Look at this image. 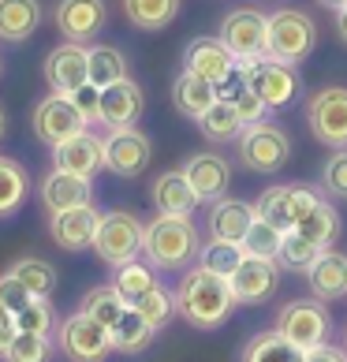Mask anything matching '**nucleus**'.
Returning <instances> with one entry per match:
<instances>
[{"instance_id": "49", "label": "nucleus", "mask_w": 347, "mask_h": 362, "mask_svg": "<svg viewBox=\"0 0 347 362\" xmlns=\"http://www.w3.org/2000/svg\"><path fill=\"white\" fill-rule=\"evenodd\" d=\"M336 34L347 42V8H340V11H336Z\"/></svg>"}, {"instance_id": "26", "label": "nucleus", "mask_w": 347, "mask_h": 362, "mask_svg": "<svg viewBox=\"0 0 347 362\" xmlns=\"http://www.w3.org/2000/svg\"><path fill=\"white\" fill-rule=\"evenodd\" d=\"M37 23H42V0H0V42H26Z\"/></svg>"}, {"instance_id": "43", "label": "nucleus", "mask_w": 347, "mask_h": 362, "mask_svg": "<svg viewBox=\"0 0 347 362\" xmlns=\"http://www.w3.org/2000/svg\"><path fill=\"white\" fill-rule=\"evenodd\" d=\"M131 310H139L146 321H150V325L157 329V332H161L165 325H168V321L172 317H176V295H172L168 288H161V284H157L150 295H146V299L139 303V306H131Z\"/></svg>"}, {"instance_id": "10", "label": "nucleus", "mask_w": 347, "mask_h": 362, "mask_svg": "<svg viewBox=\"0 0 347 362\" xmlns=\"http://www.w3.org/2000/svg\"><path fill=\"white\" fill-rule=\"evenodd\" d=\"M30 127H34V135L42 139L49 150L60 146V142H68V139H75V135H83V131H90V124L78 116V109L71 105L68 93H49V98L37 101L34 112H30Z\"/></svg>"}, {"instance_id": "20", "label": "nucleus", "mask_w": 347, "mask_h": 362, "mask_svg": "<svg viewBox=\"0 0 347 362\" xmlns=\"http://www.w3.org/2000/svg\"><path fill=\"white\" fill-rule=\"evenodd\" d=\"M52 168L71 172V176H83V180H93L105 168V139H98L93 131H83V135L52 146Z\"/></svg>"}, {"instance_id": "38", "label": "nucleus", "mask_w": 347, "mask_h": 362, "mask_svg": "<svg viewBox=\"0 0 347 362\" xmlns=\"http://www.w3.org/2000/svg\"><path fill=\"white\" fill-rule=\"evenodd\" d=\"M198 131H202L209 142H235L243 135V119H239V112L228 101H217L202 119H198Z\"/></svg>"}, {"instance_id": "23", "label": "nucleus", "mask_w": 347, "mask_h": 362, "mask_svg": "<svg viewBox=\"0 0 347 362\" xmlns=\"http://www.w3.org/2000/svg\"><path fill=\"white\" fill-rule=\"evenodd\" d=\"M150 202L157 213H168V217H191L194 206H198V194L194 187L187 183V176L180 168L161 172L153 183H150Z\"/></svg>"}, {"instance_id": "25", "label": "nucleus", "mask_w": 347, "mask_h": 362, "mask_svg": "<svg viewBox=\"0 0 347 362\" xmlns=\"http://www.w3.org/2000/svg\"><path fill=\"white\" fill-rule=\"evenodd\" d=\"M217 86L206 83V78H198L191 71H180L176 75V83H172V105H176V112L187 116V119H202L213 105H217Z\"/></svg>"}, {"instance_id": "27", "label": "nucleus", "mask_w": 347, "mask_h": 362, "mask_svg": "<svg viewBox=\"0 0 347 362\" xmlns=\"http://www.w3.org/2000/svg\"><path fill=\"white\" fill-rule=\"evenodd\" d=\"M239 362H306V351L295 347L291 340H284L276 329H265V332L247 340Z\"/></svg>"}, {"instance_id": "46", "label": "nucleus", "mask_w": 347, "mask_h": 362, "mask_svg": "<svg viewBox=\"0 0 347 362\" xmlns=\"http://www.w3.org/2000/svg\"><path fill=\"white\" fill-rule=\"evenodd\" d=\"M30 299H34V295L26 291L16 276H11V273H0V303H4L11 314H19V310H23V306L30 303Z\"/></svg>"}, {"instance_id": "52", "label": "nucleus", "mask_w": 347, "mask_h": 362, "mask_svg": "<svg viewBox=\"0 0 347 362\" xmlns=\"http://www.w3.org/2000/svg\"><path fill=\"white\" fill-rule=\"evenodd\" d=\"M343 347H347V332H343Z\"/></svg>"}, {"instance_id": "47", "label": "nucleus", "mask_w": 347, "mask_h": 362, "mask_svg": "<svg viewBox=\"0 0 347 362\" xmlns=\"http://www.w3.org/2000/svg\"><path fill=\"white\" fill-rule=\"evenodd\" d=\"M19 337V329H16V314L8 310L4 303H0V358H4V351L11 347V340Z\"/></svg>"}, {"instance_id": "44", "label": "nucleus", "mask_w": 347, "mask_h": 362, "mask_svg": "<svg viewBox=\"0 0 347 362\" xmlns=\"http://www.w3.org/2000/svg\"><path fill=\"white\" fill-rule=\"evenodd\" d=\"M322 191L336 202H347V150H332L322 165Z\"/></svg>"}, {"instance_id": "51", "label": "nucleus", "mask_w": 347, "mask_h": 362, "mask_svg": "<svg viewBox=\"0 0 347 362\" xmlns=\"http://www.w3.org/2000/svg\"><path fill=\"white\" fill-rule=\"evenodd\" d=\"M4 127H8V119H4V112H0V139H4Z\"/></svg>"}, {"instance_id": "5", "label": "nucleus", "mask_w": 347, "mask_h": 362, "mask_svg": "<svg viewBox=\"0 0 347 362\" xmlns=\"http://www.w3.org/2000/svg\"><path fill=\"white\" fill-rule=\"evenodd\" d=\"M235 150H239V160L243 168L258 172V176H273L288 165L291 157V139L288 131L273 124V119H261V124H250L243 127V135L235 139Z\"/></svg>"}, {"instance_id": "11", "label": "nucleus", "mask_w": 347, "mask_h": 362, "mask_svg": "<svg viewBox=\"0 0 347 362\" xmlns=\"http://www.w3.org/2000/svg\"><path fill=\"white\" fill-rule=\"evenodd\" d=\"M265 34H269V16L258 8H232L220 19V42L228 45L235 60L265 57Z\"/></svg>"}, {"instance_id": "30", "label": "nucleus", "mask_w": 347, "mask_h": 362, "mask_svg": "<svg viewBox=\"0 0 347 362\" xmlns=\"http://www.w3.org/2000/svg\"><path fill=\"white\" fill-rule=\"evenodd\" d=\"M153 337H157V329L139 310H131V306H127V314L119 317L116 329H112V347L119 355H142L146 347L153 344Z\"/></svg>"}, {"instance_id": "32", "label": "nucleus", "mask_w": 347, "mask_h": 362, "mask_svg": "<svg viewBox=\"0 0 347 362\" xmlns=\"http://www.w3.org/2000/svg\"><path fill=\"white\" fill-rule=\"evenodd\" d=\"M295 232H302L310 243H317L322 250H329L332 243H336V235H340V213H336V206L322 198V202H317V206L295 224Z\"/></svg>"}, {"instance_id": "33", "label": "nucleus", "mask_w": 347, "mask_h": 362, "mask_svg": "<svg viewBox=\"0 0 347 362\" xmlns=\"http://www.w3.org/2000/svg\"><path fill=\"white\" fill-rule=\"evenodd\" d=\"M26 191H30L26 168L19 165V160H11V157L0 153V217H11V213L23 209Z\"/></svg>"}, {"instance_id": "48", "label": "nucleus", "mask_w": 347, "mask_h": 362, "mask_svg": "<svg viewBox=\"0 0 347 362\" xmlns=\"http://www.w3.org/2000/svg\"><path fill=\"white\" fill-rule=\"evenodd\" d=\"M306 362H347V347L336 344H317L306 351Z\"/></svg>"}, {"instance_id": "36", "label": "nucleus", "mask_w": 347, "mask_h": 362, "mask_svg": "<svg viewBox=\"0 0 347 362\" xmlns=\"http://www.w3.org/2000/svg\"><path fill=\"white\" fill-rule=\"evenodd\" d=\"M119 78H131L124 52L116 45H90V83L98 90H105V86L119 83Z\"/></svg>"}, {"instance_id": "37", "label": "nucleus", "mask_w": 347, "mask_h": 362, "mask_svg": "<svg viewBox=\"0 0 347 362\" xmlns=\"http://www.w3.org/2000/svg\"><path fill=\"white\" fill-rule=\"evenodd\" d=\"M243 247L239 243H224V239H209V243H202V250H198V262L194 265H202L206 273L213 276H224V280H232V273L243 265Z\"/></svg>"}, {"instance_id": "21", "label": "nucleus", "mask_w": 347, "mask_h": 362, "mask_svg": "<svg viewBox=\"0 0 347 362\" xmlns=\"http://www.w3.org/2000/svg\"><path fill=\"white\" fill-rule=\"evenodd\" d=\"M42 194V206L45 213H64V209H78V206H93V180H83V176H71V172H60L52 168L49 176L37 187Z\"/></svg>"}, {"instance_id": "53", "label": "nucleus", "mask_w": 347, "mask_h": 362, "mask_svg": "<svg viewBox=\"0 0 347 362\" xmlns=\"http://www.w3.org/2000/svg\"><path fill=\"white\" fill-rule=\"evenodd\" d=\"M0 71H4V64H0Z\"/></svg>"}, {"instance_id": "8", "label": "nucleus", "mask_w": 347, "mask_h": 362, "mask_svg": "<svg viewBox=\"0 0 347 362\" xmlns=\"http://www.w3.org/2000/svg\"><path fill=\"white\" fill-rule=\"evenodd\" d=\"M57 347L68 362H109V355L116 351L112 347V332L98 325L90 314L75 310L57 325Z\"/></svg>"}, {"instance_id": "50", "label": "nucleus", "mask_w": 347, "mask_h": 362, "mask_svg": "<svg viewBox=\"0 0 347 362\" xmlns=\"http://www.w3.org/2000/svg\"><path fill=\"white\" fill-rule=\"evenodd\" d=\"M322 8H329V11H340V8H347V0H317Z\"/></svg>"}, {"instance_id": "35", "label": "nucleus", "mask_w": 347, "mask_h": 362, "mask_svg": "<svg viewBox=\"0 0 347 362\" xmlns=\"http://www.w3.org/2000/svg\"><path fill=\"white\" fill-rule=\"evenodd\" d=\"M8 273L16 276L34 299H52V291H57V269H52L45 258H19Z\"/></svg>"}, {"instance_id": "40", "label": "nucleus", "mask_w": 347, "mask_h": 362, "mask_svg": "<svg viewBox=\"0 0 347 362\" xmlns=\"http://www.w3.org/2000/svg\"><path fill=\"white\" fill-rule=\"evenodd\" d=\"M57 306L52 299H30L16 314V329L19 332H34V337H57Z\"/></svg>"}, {"instance_id": "14", "label": "nucleus", "mask_w": 347, "mask_h": 362, "mask_svg": "<svg viewBox=\"0 0 347 362\" xmlns=\"http://www.w3.org/2000/svg\"><path fill=\"white\" fill-rule=\"evenodd\" d=\"M45 83L52 93H75L78 86L90 83V45L60 42L45 57Z\"/></svg>"}, {"instance_id": "9", "label": "nucleus", "mask_w": 347, "mask_h": 362, "mask_svg": "<svg viewBox=\"0 0 347 362\" xmlns=\"http://www.w3.org/2000/svg\"><path fill=\"white\" fill-rule=\"evenodd\" d=\"M310 135L329 150H347V86H322L306 101Z\"/></svg>"}, {"instance_id": "34", "label": "nucleus", "mask_w": 347, "mask_h": 362, "mask_svg": "<svg viewBox=\"0 0 347 362\" xmlns=\"http://www.w3.org/2000/svg\"><path fill=\"white\" fill-rule=\"evenodd\" d=\"M258 221L280 228V232H291L295 221H291V183H276V187H265L254 202Z\"/></svg>"}, {"instance_id": "13", "label": "nucleus", "mask_w": 347, "mask_h": 362, "mask_svg": "<svg viewBox=\"0 0 347 362\" xmlns=\"http://www.w3.org/2000/svg\"><path fill=\"white\" fill-rule=\"evenodd\" d=\"M52 19H57V30L64 34V42L86 45L109 26V4L105 0H60Z\"/></svg>"}, {"instance_id": "12", "label": "nucleus", "mask_w": 347, "mask_h": 362, "mask_svg": "<svg viewBox=\"0 0 347 362\" xmlns=\"http://www.w3.org/2000/svg\"><path fill=\"white\" fill-rule=\"evenodd\" d=\"M150 157H153V142L139 127H124V131H109L105 135V168L119 180L142 176L150 168Z\"/></svg>"}, {"instance_id": "39", "label": "nucleus", "mask_w": 347, "mask_h": 362, "mask_svg": "<svg viewBox=\"0 0 347 362\" xmlns=\"http://www.w3.org/2000/svg\"><path fill=\"white\" fill-rule=\"evenodd\" d=\"M322 258V247L310 243L302 232H284V243H280V254H276V265L280 269H291V273H306L310 265Z\"/></svg>"}, {"instance_id": "4", "label": "nucleus", "mask_w": 347, "mask_h": 362, "mask_svg": "<svg viewBox=\"0 0 347 362\" xmlns=\"http://www.w3.org/2000/svg\"><path fill=\"white\" fill-rule=\"evenodd\" d=\"M235 71L247 78V86L269 105V109H288L299 98L302 78L295 71V64H280L269 57H250V60H235Z\"/></svg>"}, {"instance_id": "17", "label": "nucleus", "mask_w": 347, "mask_h": 362, "mask_svg": "<svg viewBox=\"0 0 347 362\" xmlns=\"http://www.w3.org/2000/svg\"><path fill=\"white\" fill-rule=\"evenodd\" d=\"M146 109V93L135 78H119V83L105 86L101 90V127L109 131H124V127H135L139 116Z\"/></svg>"}, {"instance_id": "31", "label": "nucleus", "mask_w": 347, "mask_h": 362, "mask_svg": "<svg viewBox=\"0 0 347 362\" xmlns=\"http://www.w3.org/2000/svg\"><path fill=\"white\" fill-rule=\"evenodd\" d=\"M78 310L83 314H90L98 325H105V329H116V321L127 314V303L119 299V291L112 288V284H98V288H90L86 295H83V303H78Z\"/></svg>"}, {"instance_id": "29", "label": "nucleus", "mask_w": 347, "mask_h": 362, "mask_svg": "<svg viewBox=\"0 0 347 362\" xmlns=\"http://www.w3.org/2000/svg\"><path fill=\"white\" fill-rule=\"evenodd\" d=\"M161 280H157V269L150 262H127L119 265V269H112V288L119 291V299H124L127 306H139L146 295H150Z\"/></svg>"}, {"instance_id": "42", "label": "nucleus", "mask_w": 347, "mask_h": 362, "mask_svg": "<svg viewBox=\"0 0 347 362\" xmlns=\"http://www.w3.org/2000/svg\"><path fill=\"white\" fill-rule=\"evenodd\" d=\"M52 351H57V344L52 337H34V332H19L11 347L4 351V362H49Z\"/></svg>"}, {"instance_id": "18", "label": "nucleus", "mask_w": 347, "mask_h": 362, "mask_svg": "<svg viewBox=\"0 0 347 362\" xmlns=\"http://www.w3.org/2000/svg\"><path fill=\"white\" fill-rule=\"evenodd\" d=\"M183 71L220 86L224 78L235 71V57L228 52V45H224L220 37H194V42H187V49H183Z\"/></svg>"}, {"instance_id": "28", "label": "nucleus", "mask_w": 347, "mask_h": 362, "mask_svg": "<svg viewBox=\"0 0 347 362\" xmlns=\"http://www.w3.org/2000/svg\"><path fill=\"white\" fill-rule=\"evenodd\" d=\"M119 8H124L127 23L139 30H165L176 23L183 0H119Z\"/></svg>"}, {"instance_id": "7", "label": "nucleus", "mask_w": 347, "mask_h": 362, "mask_svg": "<svg viewBox=\"0 0 347 362\" xmlns=\"http://www.w3.org/2000/svg\"><path fill=\"white\" fill-rule=\"evenodd\" d=\"M284 340H291L295 347H302V351H310V347L317 344H329L332 337V314L329 306L322 299H291L280 306L276 314V325H273Z\"/></svg>"}, {"instance_id": "15", "label": "nucleus", "mask_w": 347, "mask_h": 362, "mask_svg": "<svg viewBox=\"0 0 347 362\" xmlns=\"http://www.w3.org/2000/svg\"><path fill=\"white\" fill-rule=\"evenodd\" d=\"M232 295L239 306H261L269 303L280 288V265L265 258H243V265L232 273Z\"/></svg>"}, {"instance_id": "41", "label": "nucleus", "mask_w": 347, "mask_h": 362, "mask_svg": "<svg viewBox=\"0 0 347 362\" xmlns=\"http://www.w3.org/2000/svg\"><path fill=\"white\" fill-rule=\"evenodd\" d=\"M280 243H284V232L273 224H265V221H254L250 224V232L243 235V254L247 258H265V262H276V254H280Z\"/></svg>"}, {"instance_id": "1", "label": "nucleus", "mask_w": 347, "mask_h": 362, "mask_svg": "<svg viewBox=\"0 0 347 362\" xmlns=\"http://www.w3.org/2000/svg\"><path fill=\"white\" fill-rule=\"evenodd\" d=\"M172 295H176V314L191 329H202V332L220 329L239 306L228 280L206 273L202 265H191V269L180 276V284H176Z\"/></svg>"}, {"instance_id": "3", "label": "nucleus", "mask_w": 347, "mask_h": 362, "mask_svg": "<svg viewBox=\"0 0 347 362\" xmlns=\"http://www.w3.org/2000/svg\"><path fill=\"white\" fill-rule=\"evenodd\" d=\"M317 45V23L302 8H276L269 11V34H265V57L280 64H299Z\"/></svg>"}, {"instance_id": "24", "label": "nucleus", "mask_w": 347, "mask_h": 362, "mask_svg": "<svg viewBox=\"0 0 347 362\" xmlns=\"http://www.w3.org/2000/svg\"><path fill=\"white\" fill-rule=\"evenodd\" d=\"M306 284H310L314 299L332 303V299H343L347 295V254L343 250H322L310 269H306Z\"/></svg>"}, {"instance_id": "16", "label": "nucleus", "mask_w": 347, "mask_h": 362, "mask_svg": "<svg viewBox=\"0 0 347 362\" xmlns=\"http://www.w3.org/2000/svg\"><path fill=\"white\" fill-rule=\"evenodd\" d=\"M183 176L187 183L194 187L198 202H217V198L228 194V183H232V165L224 160L220 153L202 150V153H191L183 160Z\"/></svg>"}, {"instance_id": "45", "label": "nucleus", "mask_w": 347, "mask_h": 362, "mask_svg": "<svg viewBox=\"0 0 347 362\" xmlns=\"http://www.w3.org/2000/svg\"><path fill=\"white\" fill-rule=\"evenodd\" d=\"M68 98H71V105L78 109V116H83L86 124H98V119H101V90L93 83L78 86L75 93H68Z\"/></svg>"}, {"instance_id": "19", "label": "nucleus", "mask_w": 347, "mask_h": 362, "mask_svg": "<svg viewBox=\"0 0 347 362\" xmlns=\"http://www.w3.org/2000/svg\"><path fill=\"white\" fill-rule=\"evenodd\" d=\"M98 224H101V213L93 206H78V209H64V213H52L49 217V235L52 243L68 254L78 250H90L93 247V235H98Z\"/></svg>"}, {"instance_id": "22", "label": "nucleus", "mask_w": 347, "mask_h": 362, "mask_svg": "<svg viewBox=\"0 0 347 362\" xmlns=\"http://www.w3.org/2000/svg\"><path fill=\"white\" fill-rule=\"evenodd\" d=\"M258 221L254 213V202H243V198H217L209 202V217H206V228H209V239H224V243H243V235L250 232V224Z\"/></svg>"}, {"instance_id": "6", "label": "nucleus", "mask_w": 347, "mask_h": 362, "mask_svg": "<svg viewBox=\"0 0 347 362\" xmlns=\"http://www.w3.org/2000/svg\"><path fill=\"white\" fill-rule=\"evenodd\" d=\"M142 232H146V224L131 209H109V213H101L98 235H93V254L105 265L119 269V265L135 262L142 254Z\"/></svg>"}, {"instance_id": "2", "label": "nucleus", "mask_w": 347, "mask_h": 362, "mask_svg": "<svg viewBox=\"0 0 347 362\" xmlns=\"http://www.w3.org/2000/svg\"><path fill=\"white\" fill-rule=\"evenodd\" d=\"M198 250H202V235H198L191 217L157 213L153 221H146L142 258L150 262L157 273H187L198 262Z\"/></svg>"}]
</instances>
